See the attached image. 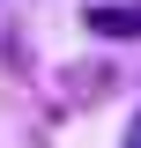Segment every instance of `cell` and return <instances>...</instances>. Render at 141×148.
<instances>
[{"mask_svg": "<svg viewBox=\"0 0 141 148\" xmlns=\"http://www.w3.org/2000/svg\"><path fill=\"white\" fill-rule=\"evenodd\" d=\"M82 30L89 37H141V0H97V8H82Z\"/></svg>", "mask_w": 141, "mask_h": 148, "instance_id": "cell-1", "label": "cell"}, {"mask_svg": "<svg viewBox=\"0 0 141 148\" xmlns=\"http://www.w3.org/2000/svg\"><path fill=\"white\" fill-rule=\"evenodd\" d=\"M126 148H141V119H134V126H126Z\"/></svg>", "mask_w": 141, "mask_h": 148, "instance_id": "cell-2", "label": "cell"}]
</instances>
